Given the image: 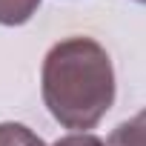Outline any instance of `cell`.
<instances>
[{
	"label": "cell",
	"mask_w": 146,
	"mask_h": 146,
	"mask_svg": "<svg viewBox=\"0 0 146 146\" xmlns=\"http://www.w3.org/2000/svg\"><path fill=\"white\" fill-rule=\"evenodd\" d=\"M52 146H106L98 135H89V132H75V135H66L60 140H54Z\"/></svg>",
	"instance_id": "5b68a950"
},
{
	"label": "cell",
	"mask_w": 146,
	"mask_h": 146,
	"mask_svg": "<svg viewBox=\"0 0 146 146\" xmlns=\"http://www.w3.org/2000/svg\"><path fill=\"white\" fill-rule=\"evenodd\" d=\"M40 9V0H0V26H23Z\"/></svg>",
	"instance_id": "3957f363"
},
{
	"label": "cell",
	"mask_w": 146,
	"mask_h": 146,
	"mask_svg": "<svg viewBox=\"0 0 146 146\" xmlns=\"http://www.w3.org/2000/svg\"><path fill=\"white\" fill-rule=\"evenodd\" d=\"M40 92L49 115L75 132L95 129L115 103V69L109 52L92 37L54 43L40 69Z\"/></svg>",
	"instance_id": "6da1fadb"
},
{
	"label": "cell",
	"mask_w": 146,
	"mask_h": 146,
	"mask_svg": "<svg viewBox=\"0 0 146 146\" xmlns=\"http://www.w3.org/2000/svg\"><path fill=\"white\" fill-rule=\"evenodd\" d=\"M137 3H146V0H137Z\"/></svg>",
	"instance_id": "8992f818"
},
{
	"label": "cell",
	"mask_w": 146,
	"mask_h": 146,
	"mask_svg": "<svg viewBox=\"0 0 146 146\" xmlns=\"http://www.w3.org/2000/svg\"><path fill=\"white\" fill-rule=\"evenodd\" d=\"M0 146H46L29 126L23 123H0Z\"/></svg>",
	"instance_id": "277c9868"
},
{
	"label": "cell",
	"mask_w": 146,
	"mask_h": 146,
	"mask_svg": "<svg viewBox=\"0 0 146 146\" xmlns=\"http://www.w3.org/2000/svg\"><path fill=\"white\" fill-rule=\"evenodd\" d=\"M106 146H146V109L137 112L135 117L123 120L112 135Z\"/></svg>",
	"instance_id": "7a4b0ae2"
}]
</instances>
